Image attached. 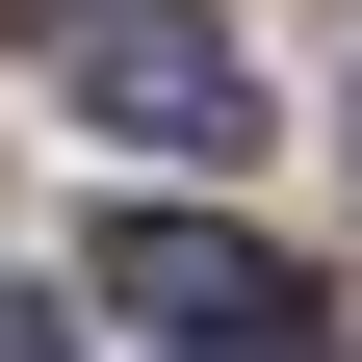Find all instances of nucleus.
<instances>
[{
    "label": "nucleus",
    "mask_w": 362,
    "mask_h": 362,
    "mask_svg": "<svg viewBox=\"0 0 362 362\" xmlns=\"http://www.w3.org/2000/svg\"><path fill=\"white\" fill-rule=\"evenodd\" d=\"M0 52L52 78L78 129H129V156H259V52L207 0H0Z\"/></svg>",
    "instance_id": "1"
},
{
    "label": "nucleus",
    "mask_w": 362,
    "mask_h": 362,
    "mask_svg": "<svg viewBox=\"0 0 362 362\" xmlns=\"http://www.w3.org/2000/svg\"><path fill=\"white\" fill-rule=\"evenodd\" d=\"M104 310H156V337H233V310H285V259L207 233V207H129L104 233Z\"/></svg>",
    "instance_id": "2"
},
{
    "label": "nucleus",
    "mask_w": 362,
    "mask_h": 362,
    "mask_svg": "<svg viewBox=\"0 0 362 362\" xmlns=\"http://www.w3.org/2000/svg\"><path fill=\"white\" fill-rule=\"evenodd\" d=\"M181 362H337V337H310V285H285V310H233V337H181Z\"/></svg>",
    "instance_id": "3"
},
{
    "label": "nucleus",
    "mask_w": 362,
    "mask_h": 362,
    "mask_svg": "<svg viewBox=\"0 0 362 362\" xmlns=\"http://www.w3.org/2000/svg\"><path fill=\"white\" fill-rule=\"evenodd\" d=\"M0 362H78V310H52V285H0Z\"/></svg>",
    "instance_id": "4"
}]
</instances>
